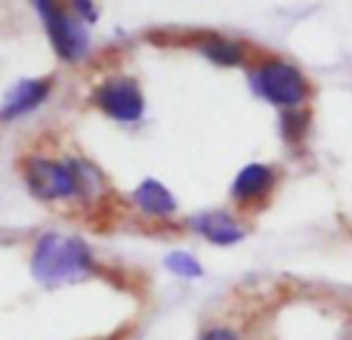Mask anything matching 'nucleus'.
Returning <instances> with one entry per match:
<instances>
[{
    "instance_id": "nucleus-1",
    "label": "nucleus",
    "mask_w": 352,
    "mask_h": 340,
    "mask_svg": "<svg viewBox=\"0 0 352 340\" xmlns=\"http://www.w3.org/2000/svg\"><path fill=\"white\" fill-rule=\"evenodd\" d=\"M25 182L41 201H72L87 198L99 189V170L90 161H53L28 158L25 161Z\"/></svg>"
},
{
    "instance_id": "nucleus-2",
    "label": "nucleus",
    "mask_w": 352,
    "mask_h": 340,
    "mask_svg": "<svg viewBox=\"0 0 352 340\" xmlns=\"http://www.w3.org/2000/svg\"><path fill=\"white\" fill-rule=\"evenodd\" d=\"M96 273L93 254L80 238L47 232L37 238L34 254H31V275L41 285H65V281H80Z\"/></svg>"
},
{
    "instance_id": "nucleus-3",
    "label": "nucleus",
    "mask_w": 352,
    "mask_h": 340,
    "mask_svg": "<svg viewBox=\"0 0 352 340\" xmlns=\"http://www.w3.org/2000/svg\"><path fill=\"white\" fill-rule=\"evenodd\" d=\"M248 81L260 99L275 105L278 111L291 109H309L312 99V81L306 72L281 56H266L248 72Z\"/></svg>"
},
{
    "instance_id": "nucleus-4",
    "label": "nucleus",
    "mask_w": 352,
    "mask_h": 340,
    "mask_svg": "<svg viewBox=\"0 0 352 340\" xmlns=\"http://www.w3.org/2000/svg\"><path fill=\"white\" fill-rule=\"evenodd\" d=\"M34 6H37V12H41L43 25H47L50 43H53L56 53H59L65 62L84 59L87 50H90V34L84 31V25H80L72 12L62 10L59 3H47V0H41V3H34Z\"/></svg>"
},
{
    "instance_id": "nucleus-5",
    "label": "nucleus",
    "mask_w": 352,
    "mask_h": 340,
    "mask_svg": "<svg viewBox=\"0 0 352 340\" xmlns=\"http://www.w3.org/2000/svg\"><path fill=\"white\" fill-rule=\"evenodd\" d=\"M93 103L99 111L121 124H133L146 115V96H142L140 84L133 78H109L93 90Z\"/></svg>"
},
{
    "instance_id": "nucleus-6",
    "label": "nucleus",
    "mask_w": 352,
    "mask_h": 340,
    "mask_svg": "<svg viewBox=\"0 0 352 340\" xmlns=\"http://www.w3.org/2000/svg\"><path fill=\"white\" fill-rule=\"evenodd\" d=\"M278 170L272 164H263V161H254V164H244L232 180V201L238 207H263L272 192L278 189Z\"/></svg>"
},
{
    "instance_id": "nucleus-7",
    "label": "nucleus",
    "mask_w": 352,
    "mask_h": 340,
    "mask_svg": "<svg viewBox=\"0 0 352 340\" xmlns=\"http://www.w3.org/2000/svg\"><path fill=\"white\" fill-rule=\"evenodd\" d=\"M188 226H192L204 242L217 244V248L238 244V242H244V235H248L244 223H238L229 211H201V213H195V217L188 220Z\"/></svg>"
},
{
    "instance_id": "nucleus-8",
    "label": "nucleus",
    "mask_w": 352,
    "mask_h": 340,
    "mask_svg": "<svg viewBox=\"0 0 352 340\" xmlns=\"http://www.w3.org/2000/svg\"><path fill=\"white\" fill-rule=\"evenodd\" d=\"M53 93V78H31V81H19L3 99V109H0V118L12 121V118H22L28 111H34L43 99Z\"/></svg>"
},
{
    "instance_id": "nucleus-9",
    "label": "nucleus",
    "mask_w": 352,
    "mask_h": 340,
    "mask_svg": "<svg viewBox=\"0 0 352 340\" xmlns=\"http://www.w3.org/2000/svg\"><path fill=\"white\" fill-rule=\"evenodd\" d=\"M133 204L140 207L142 213H148V217H173V213H176L173 192L164 186V182H158V180L140 182V186H136V192H133Z\"/></svg>"
},
{
    "instance_id": "nucleus-10",
    "label": "nucleus",
    "mask_w": 352,
    "mask_h": 340,
    "mask_svg": "<svg viewBox=\"0 0 352 340\" xmlns=\"http://www.w3.org/2000/svg\"><path fill=\"white\" fill-rule=\"evenodd\" d=\"M201 56H207L210 62L217 65H226V68H235V65H244L248 62V47L235 37H226V34H207L204 41L198 43Z\"/></svg>"
},
{
    "instance_id": "nucleus-11",
    "label": "nucleus",
    "mask_w": 352,
    "mask_h": 340,
    "mask_svg": "<svg viewBox=\"0 0 352 340\" xmlns=\"http://www.w3.org/2000/svg\"><path fill=\"white\" fill-rule=\"evenodd\" d=\"M309 127H312V115L309 109H291V111H281L278 118V134L287 146L297 149L300 142H306L309 136Z\"/></svg>"
},
{
    "instance_id": "nucleus-12",
    "label": "nucleus",
    "mask_w": 352,
    "mask_h": 340,
    "mask_svg": "<svg viewBox=\"0 0 352 340\" xmlns=\"http://www.w3.org/2000/svg\"><path fill=\"white\" fill-rule=\"evenodd\" d=\"M167 269H170L173 275H179V279H201V263L195 260V254H188V251H173V254H167Z\"/></svg>"
},
{
    "instance_id": "nucleus-13",
    "label": "nucleus",
    "mask_w": 352,
    "mask_h": 340,
    "mask_svg": "<svg viewBox=\"0 0 352 340\" xmlns=\"http://www.w3.org/2000/svg\"><path fill=\"white\" fill-rule=\"evenodd\" d=\"M198 340H241L235 328H229V325H210V328L201 331Z\"/></svg>"
},
{
    "instance_id": "nucleus-14",
    "label": "nucleus",
    "mask_w": 352,
    "mask_h": 340,
    "mask_svg": "<svg viewBox=\"0 0 352 340\" xmlns=\"http://www.w3.org/2000/svg\"><path fill=\"white\" fill-rule=\"evenodd\" d=\"M74 6V12H78V16H84L87 22H96L99 19V12L93 10V3H87V0H78V3H72Z\"/></svg>"
}]
</instances>
